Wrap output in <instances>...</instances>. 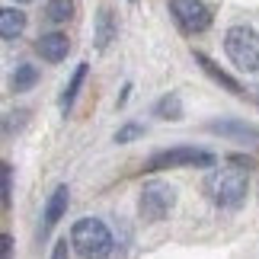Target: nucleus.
Returning a JSON list of instances; mask_svg holds the SVG:
<instances>
[{
    "instance_id": "9d476101",
    "label": "nucleus",
    "mask_w": 259,
    "mask_h": 259,
    "mask_svg": "<svg viewBox=\"0 0 259 259\" xmlns=\"http://www.w3.org/2000/svg\"><path fill=\"white\" fill-rule=\"evenodd\" d=\"M195 61L202 64V71H205L208 77H211L214 83H221L224 90H231L234 96H243V87L237 83V80H234V77L227 74V71H221V67H218V64H214V61H211V58H208V55H202V52H195Z\"/></svg>"
},
{
    "instance_id": "6e6552de",
    "label": "nucleus",
    "mask_w": 259,
    "mask_h": 259,
    "mask_svg": "<svg viewBox=\"0 0 259 259\" xmlns=\"http://www.w3.org/2000/svg\"><path fill=\"white\" fill-rule=\"evenodd\" d=\"M67 202H71V189L67 186H58L55 192H52V198H48V205H45V221H42V234H48L52 227L64 218V211H67Z\"/></svg>"
},
{
    "instance_id": "1a4fd4ad",
    "label": "nucleus",
    "mask_w": 259,
    "mask_h": 259,
    "mask_svg": "<svg viewBox=\"0 0 259 259\" xmlns=\"http://www.w3.org/2000/svg\"><path fill=\"white\" fill-rule=\"evenodd\" d=\"M208 132L214 135H227V138H240L243 144H259V128L246 125V122H208Z\"/></svg>"
},
{
    "instance_id": "ddd939ff",
    "label": "nucleus",
    "mask_w": 259,
    "mask_h": 259,
    "mask_svg": "<svg viewBox=\"0 0 259 259\" xmlns=\"http://www.w3.org/2000/svg\"><path fill=\"white\" fill-rule=\"evenodd\" d=\"M87 80V61L83 64H77V71H74V77H71V83L64 87V93H61V109L67 112V109L74 106V99H77V93H80V83Z\"/></svg>"
},
{
    "instance_id": "6ab92c4d",
    "label": "nucleus",
    "mask_w": 259,
    "mask_h": 259,
    "mask_svg": "<svg viewBox=\"0 0 259 259\" xmlns=\"http://www.w3.org/2000/svg\"><path fill=\"white\" fill-rule=\"evenodd\" d=\"M10 195H13V166L4 163V208H10Z\"/></svg>"
},
{
    "instance_id": "dca6fc26",
    "label": "nucleus",
    "mask_w": 259,
    "mask_h": 259,
    "mask_svg": "<svg viewBox=\"0 0 259 259\" xmlns=\"http://www.w3.org/2000/svg\"><path fill=\"white\" fill-rule=\"evenodd\" d=\"M45 16L52 19V23H67V19L74 16V0H48V7H45Z\"/></svg>"
},
{
    "instance_id": "7ed1b4c3",
    "label": "nucleus",
    "mask_w": 259,
    "mask_h": 259,
    "mask_svg": "<svg viewBox=\"0 0 259 259\" xmlns=\"http://www.w3.org/2000/svg\"><path fill=\"white\" fill-rule=\"evenodd\" d=\"M227 58L246 74H259V32L250 26H231L224 32Z\"/></svg>"
},
{
    "instance_id": "f3484780",
    "label": "nucleus",
    "mask_w": 259,
    "mask_h": 259,
    "mask_svg": "<svg viewBox=\"0 0 259 259\" xmlns=\"http://www.w3.org/2000/svg\"><path fill=\"white\" fill-rule=\"evenodd\" d=\"M26 118H29V112H26V109H16V112H10V115H7V125H4V135H13V132H19V128L26 125Z\"/></svg>"
},
{
    "instance_id": "f8f14e48",
    "label": "nucleus",
    "mask_w": 259,
    "mask_h": 259,
    "mask_svg": "<svg viewBox=\"0 0 259 259\" xmlns=\"http://www.w3.org/2000/svg\"><path fill=\"white\" fill-rule=\"evenodd\" d=\"M112 38H115V23H112V13L103 7L96 13V48H109Z\"/></svg>"
},
{
    "instance_id": "a211bd4d",
    "label": "nucleus",
    "mask_w": 259,
    "mask_h": 259,
    "mask_svg": "<svg viewBox=\"0 0 259 259\" xmlns=\"http://www.w3.org/2000/svg\"><path fill=\"white\" fill-rule=\"evenodd\" d=\"M141 132H144V128L132 122V125H125V128H118V132H115V141H118V144H128V141H135Z\"/></svg>"
},
{
    "instance_id": "9b49d317",
    "label": "nucleus",
    "mask_w": 259,
    "mask_h": 259,
    "mask_svg": "<svg viewBox=\"0 0 259 259\" xmlns=\"http://www.w3.org/2000/svg\"><path fill=\"white\" fill-rule=\"evenodd\" d=\"M23 29H26V13H23V10H16V7L0 10V35H4L7 42L19 38V35H23Z\"/></svg>"
},
{
    "instance_id": "39448f33",
    "label": "nucleus",
    "mask_w": 259,
    "mask_h": 259,
    "mask_svg": "<svg viewBox=\"0 0 259 259\" xmlns=\"http://www.w3.org/2000/svg\"><path fill=\"white\" fill-rule=\"evenodd\" d=\"M176 205V189L166 183H147L141 189V202H138V211H141L144 221H163L170 214V208Z\"/></svg>"
},
{
    "instance_id": "f257e3e1",
    "label": "nucleus",
    "mask_w": 259,
    "mask_h": 259,
    "mask_svg": "<svg viewBox=\"0 0 259 259\" xmlns=\"http://www.w3.org/2000/svg\"><path fill=\"white\" fill-rule=\"evenodd\" d=\"M205 192L218 208H240L246 198V173L243 166H218L205 179Z\"/></svg>"
},
{
    "instance_id": "20e7f679",
    "label": "nucleus",
    "mask_w": 259,
    "mask_h": 259,
    "mask_svg": "<svg viewBox=\"0 0 259 259\" xmlns=\"http://www.w3.org/2000/svg\"><path fill=\"white\" fill-rule=\"evenodd\" d=\"M173 166H214V154L198 151V147H170V151H157L147 160L144 170H173Z\"/></svg>"
},
{
    "instance_id": "2eb2a0df",
    "label": "nucleus",
    "mask_w": 259,
    "mask_h": 259,
    "mask_svg": "<svg viewBox=\"0 0 259 259\" xmlns=\"http://www.w3.org/2000/svg\"><path fill=\"white\" fill-rule=\"evenodd\" d=\"M154 115H160V118H183V99H179V93H170V96H163L160 103L154 106Z\"/></svg>"
},
{
    "instance_id": "0eeeda50",
    "label": "nucleus",
    "mask_w": 259,
    "mask_h": 259,
    "mask_svg": "<svg viewBox=\"0 0 259 259\" xmlns=\"http://www.w3.org/2000/svg\"><path fill=\"white\" fill-rule=\"evenodd\" d=\"M35 52L42 55L48 64H58V61L67 58V52H71V38H67L64 32H45V35H38Z\"/></svg>"
},
{
    "instance_id": "f03ea898",
    "label": "nucleus",
    "mask_w": 259,
    "mask_h": 259,
    "mask_svg": "<svg viewBox=\"0 0 259 259\" xmlns=\"http://www.w3.org/2000/svg\"><path fill=\"white\" fill-rule=\"evenodd\" d=\"M71 246L80 259H106L112 253V234L99 218H80L71 227Z\"/></svg>"
},
{
    "instance_id": "4468645a",
    "label": "nucleus",
    "mask_w": 259,
    "mask_h": 259,
    "mask_svg": "<svg viewBox=\"0 0 259 259\" xmlns=\"http://www.w3.org/2000/svg\"><path fill=\"white\" fill-rule=\"evenodd\" d=\"M35 80H38L35 64H16V71H13V90H16V93H26V90H32Z\"/></svg>"
},
{
    "instance_id": "4be33fe9",
    "label": "nucleus",
    "mask_w": 259,
    "mask_h": 259,
    "mask_svg": "<svg viewBox=\"0 0 259 259\" xmlns=\"http://www.w3.org/2000/svg\"><path fill=\"white\" fill-rule=\"evenodd\" d=\"M16 4H32V0H16Z\"/></svg>"
},
{
    "instance_id": "423d86ee",
    "label": "nucleus",
    "mask_w": 259,
    "mask_h": 259,
    "mask_svg": "<svg viewBox=\"0 0 259 259\" xmlns=\"http://www.w3.org/2000/svg\"><path fill=\"white\" fill-rule=\"evenodd\" d=\"M170 13L186 35H198L211 26V10L202 0H170Z\"/></svg>"
},
{
    "instance_id": "aec40b11",
    "label": "nucleus",
    "mask_w": 259,
    "mask_h": 259,
    "mask_svg": "<svg viewBox=\"0 0 259 259\" xmlns=\"http://www.w3.org/2000/svg\"><path fill=\"white\" fill-rule=\"evenodd\" d=\"M52 259H67V240H58V243H55Z\"/></svg>"
},
{
    "instance_id": "412c9836",
    "label": "nucleus",
    "mask_w": 259,
    "mask_h": 259,
    "mask_svg": "<svg viewBox=\"0 0 259 259\" xmlns=\"http://www.w3.org/2000/svg\"><path fill=\"white\" fill-rule=\"evenodd\" d=\"M10 256H13V237L4 234V259H10Z\"/></svg>"
}]
</instances>
